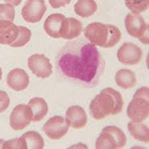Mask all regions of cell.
<instances>
[{
    "instance_id": "6da1fadb",
    "label": "cell",
    "mask_w": 149,
    "mask_h": 149,
    "mask_svg": "<svg viewBox=\"0 0 149 149\" xmlns=\"http://www.w3.org/2000/svg\"><path fill=\"white\" fill-rule=\"evenodd\" d=\"M56 66L66 78L86 88L99 84L105 61L99 50L84 38L66 42L56 56Z\"/></svg>"
},
{
    "instance_id": "7a4b0ae2",
    "label": "cell",
    "mask_w": 149,
    "mask_h": 149,
    "mask_svg": "<svg viewBox=\"0 0 149 149\" xmlns=\"http://www.w3.org/2000/svg\"><path fill=\"white\" fill-rule=\"evenodd\" d=\"M123 106L124 102L121 93L111 88H107L92 100L90 111L93 118L100 120L109 115L119 114Z\"/></svg>"
},
{
    "instance_id": "3957f363",
    "label": "cell",
    "mask_w": 149,
    "mask_h": 149,
    "mask_svg": "<svg viewBox=\"0 0 149 149\" xmlns=\"http://www.w3.org/2000/svg\"><path fill=\"white\" fill-rule=\"evenodd\" d=\"M84 36L94 45L111 48L119 42L121 32L118 27L111 24L93 22L86 27Z\"/></svg>"
},
{
    "instance_id": "277c9868",
    "label": "cell",
    "mask_w": 149,
    "mask_h": 149,
    "mask_svg": "<svg viewBox=\"0 0 149 149\" xmlns=\"http://www.w3.org/2000/svg\"><path fill=\"white\" fill-rule=\"evenodd\" d=\"M148 88L136 91L127 109V115L134 122H143L149 116Z\"/></svg>"
},
{
    "instance_id": "5b68a950",
    "label": "cell",
    "mask_w": 149,
    "mask_h": 149,
    "mask_svg": "<svg viewBox=\"0 0 149 149\" xmlns=\"http://www.w3.org/2000/svg\"><path fill=\"white\" fill-rule=\"evenodd\" d=\"M127 143L124 132L116 126H107L103 129L95 143L97 149L122 148Z\"/></svg>"
},
{
    "instance_id": "8992f818",
    "label": "cell",
    "mask_w": 149,
    "mask_h": 149,
    "mask_svg": "<svg viewBox=\"0 0 149 149\" xmlns=\"http://www.w3.org/2000/svg\"><path fill=\"white\" fill-rule=\"evenodd\" d=\"M125 23L129 35L137 38L143 44H148V25L143 16L140 14L128 13L125 19Z\"/></svg>"
},
{
    "instance_id": "52a82bcc",
    "label": "cell",
    "mask_w": 149,
    "mask_h": 149,
    "mask_svg": "<svg viewBox=\"0 0 149 149\" xmlns=\"http://www.w3.org/2000/svg\"><path fill=\"white\" fill-rule=\"evenodd\" d=\"M33 119L31 107L25 104H19L14 108L10 115V126L13 130L19 131L26 128Z\"/></svg>"
},
{
    "instance_id": "ba28073f",
    "label": "cell",
    "mask_w": 149,
    "mask_h": 149,
    "mask_svg": "<svg viewBox=\"0 0 149 149\" xmlns=\"http://www.w3.org/2000/svg\"><path fill=\"white\" fill-rule=\"evenodd\" d=\"M69 125L61 116H54L48 120L42 127V130L48 137L52 140H58L67 133Z\"/></svg>"
},
{
    "instance_id": "9c48e42d",
    "label": "cell",
    "mask_w": 149,
    "mask_h": 149,
    "mask_svg": "<svg viewBox=\"0 0 149 149\" xmlns=\"http://www.w3.org/2000/svg\"><path fill=\"white\" fill-rule=\"evenodd\" d=\"M143 50L132 42H125L119 48L117 56L119 61L125 65H136L143 58Z\"/></svg>"
},
{
    "instance_id": "30bf717a",
    "label": "cell",
    "mask_w": 149,
    "mask_h": 149,
    "mask_svg": "<svg viewBox=\"0 0 149 149\" xmlns=\"http://www.w3.org/2000/svg\"><path fill=\"white\" fill-rule=\"evenodd\" d=\"M28 66L31 72L40 78H47L52 73L50 60L42 54H35L28 59Z\"/></svg>"
},
{
    "instance_id": "8fae6325",
    "label": "cell",
    "mask_w": 149,
    "mask_h": 149,
    "mask_svg": "<svg viewBox=\"0 0 149 149\" xmlns=\"http://www.w3.org/2000/svg\"><path fill=\"white\" fill-rule=\"evenodd\" d=\"M47 7L43 0H29L26 1L21 11L23 19L29 23H37L46 13Z\"/></svg>"
},
{
    "instance_id": "7c38bea8",
    "label": "cell",
    "mask_w": 149,
    "mask_h": 149,
    "mask_svg": "<svg viewBox=\"0 0 149 149\" xmlns=\"http://www.w3.org/2000/svg\"><path fill=\"white\" fill-rule=\"evenodd\" d=\"M7 84L12 90L19 92L25 90L29 84V77L21 68H14L7 76Z\"/></svg>"
},
{
    "instance_id": "4fadbf2b",
    "label": "cell",
    "mask_w": 149,
    "mask_h": 149,
    "mask_svg": "<svg viewBox=\"0 0 149 149\" xmlns=\"http://www.w3.org/2000/svg\"><path fill=\"white\" fill-rule=\"evenodd\" d=\"M66 120L69 126L74 129H82L86 125L88 117L82 107L73 105L68 108L66 113Z\"/></svg>"
},
{
    "instance_id": "5bb4252c",
    "label": "cell",
    "mask_w": 149,
    "mask_h": 149,
    "mask_svg": "<svg viewBox=\"0 0 149 149\" xmlns=\"http://www.w3.org/2000/svg\"><path fill=\"white\" fill-rule=\"evenodd\" d=\"M83 30V25L80 21L75 18H66L62 24L60 32L61 38L73 39L80 36Z\"/></svg>"
},
{
    "instance_id": "9a60e30c",
    "label": "cell",
    "mask_w": 149,
    "mask_h": 149,
    "mask_svg": "<svg viewBox=\"0 0 149 149\" xmlns=\"http://www.w3.org/2000/svg\"><path fill=\"white\" fill-rule=\"evenodd\" d=\"M0 42L1 45H11L17 38L19 30L12 21H0Z\"/></svg>"
},
{
    "instance_id": "2e32d148",
    "label": "cell",
    "mask_w": 149,
    "mask_h": 149,
    "mask_svg": "<svg viewBox=\"0 0 149 149\" xmlns=\"http://www.w3.org/2000/svg\"><path fill=\"white\" fill-rule=\"evenodd\" d=\"M66 19V17L61 13H53L47 18L44 23L45 31L48 35L52 38H61L62 24Z\"/></svg>"
},
{
    "instance_id": "e0dca14e",
    "label": "cell",
    "mask_w": 149,
    "mask_h": 149,
    "mask_svg": "<svg viewBox=\"0 0 149 149\" xmlns=\"http://www.w3.org/2000/svg\"><path fill=\"white\" fill-rule=\"evenodd\" d=\"M31 107L33 113V122H38L46 116L49 107L45 100L41 97H35L31 99L28 104Z\"/></svg>"
},
{
    "instance_id": "ac0fdd59",
    "label": "cell",
    "mask_w": 149,
    "mask_h": 149,
    "mask_svg": "<svg viewBox=\"0 0 149 149\" xmlns=\"http://www.w3.org/2000/svg\"><path fill=\"white\" fill-rule=\"evenodd\" d=\"M115 82L125 90L131 89L136 85V78L133 71L128 69H121L117 72L115 74Z\"/></svg>"
},
{
    "instance_id": "d6986e66",
    "label": "cell",
    "mask_w": 149,
    "mask_h": 149,
    "mask_svg": "<svg viewBox=\"0 0 149 149\" xmlns=\"http://www.w3.org/2000/svg\"><path fill=\"white\" fill-rule=\"evenodd\" d=\"M128 129L134 139L145 144L149 143L148 127L145 124L142 122L131 121L128 123Z\"/></svg>"
},
{
    "instance_id": "ffe728a7",
    "label": "cell",
    "mask_w": 149,
    "mask_h": 149,
    "mask_svg": "<svg viewBox=\"0 0 149 149\" xmlns=\"http://www.w3.org/2000/svg\"><path fill=\"white\" fill-rule=\"evenodd\" d=\"M97 9V5L93 0H79L74 5V11L81 17H88L94 14Z\"/></svg>"
},
{
    "instance_id": "44dd1931",
    "label": "cell",
    "mask_w": 149,
    "mask_h": 149,
    "mask_svg": "<svg viewBox=\"0 0 149 149\" xmlns=\"http://www.w3.org/2000/svg\"><path fill=\"white\" fill-rule=\"evenodd\" d=\"M26 148L41 149L45 146V141L41 135L35 131H29L21 136Z\"/></svg>"
},
{
    "instance_id": "7402d4cb",
    "label": "cell",
    "mask_w": 149,
    "mask_h": 149,
    "mask_svg": "<svg viewBox=\"0 0 149 149\" xmlns=\"http://www.w3.org/2000/svg\"><path fill=\"white\" fill-rule=\"evenodd\" d=\"M19 34L17 38L13 44L12 47H21L25 45L29 41L31 37V31L28 28L23 26H19Z\"/></svg>"
},
{
    "instance_id": "603a6c76",
    "label": "cell",
    "mask_w": 149,
    "mask_h": 149,
    "mask_svg": "<svg viewBox=\"0 0 149 149\" xmlns=\"http://www.w3.org/2000/svg\"><path fill=\"white\" fill-rule=\"evenodd\" d=\"M125 5L127 8L132 11V13L139 15L141 12L145 11L146 9H148L149 1L148 0H145V1L127 0V1H125Z\"/></svg>"
},
{
    "instance_id": "cb8c5ba5",
    "label": "cell",
    "mask_w": 149,
    "mask_h": 149,
    "mask_svg": "<svg viewBox=\"0 0 149 149\" xmlns=\"http://www.w3.org/2000/svg\"><path fill=\"white\" fill-rule=\"evenodd\" d=\"M0 14H1V21H13L15 18V9L13 4L9 1L6 3L0 4Z\"/></svg>"
},
{
    "instance_id": "d4e9b609",
    "label": "cell",
    "mask_w": 149,
    "mask_h": 149,
    "mask_svg": "<svg viewBox=\"0 0 149 149\" xmlns=\"http://www.w3.org/2000/svg\"><path fill=\"white\" fill-rule=\"evenodd\" d=\"M2 148H26L22 139L20 138L12 139L5 142L1 146Z\"/></svg>"
},
{
    "instance_id": "484cf974",
    "label": "cell",
    "mask_w": 149,
    "mask_h": 149,
    "mask_svg": "<svg viewBox=\"0 0 149 149\" xmlns=\"http://www.w3.org/2000/svg\"><path fill=\"white\" fill-rule=\"evenodd\" d=\"M0 95H1V112H3L8 107L9 99L7 93L3 91H1Z\"/></svg>"
},
{
    "instance_id": "4316f807",
    "label": "cell",
    "mask_w": 149,
    "mask_h": 149,
    "mask_svg": "<svg viewBox=\"0 0 149 149\" xmlns=\"http://www.w3.org/2000/svg\"><path fill=\"white\" fill-rule=\"evenodd\" d=\"M49 3L53 8H58L60 7H63L70 3V1H69V0H66V1H53V0H50Z\"/></svg>"
}]
</instances>
